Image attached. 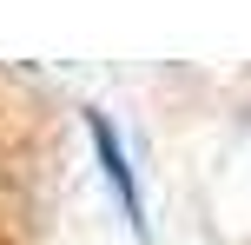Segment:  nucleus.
<instances>
[{"instance_id":"f257e3e1","label":"nucleus","mask_w":251,"mask_h":245,"mask_svg":"<svg viewBox=\"0 0 251 245\" xmlns=\"http://www.w3.org/2000/svg\"><path fill=\"white\" fill-rule=\"evenodd\" d=\"M93 146H100V159H106V172H113V186L126 192V212H139V192H132V166H126V153H119L113 126H106L100 113H93Z\"/></svg>"}]
</instances>
